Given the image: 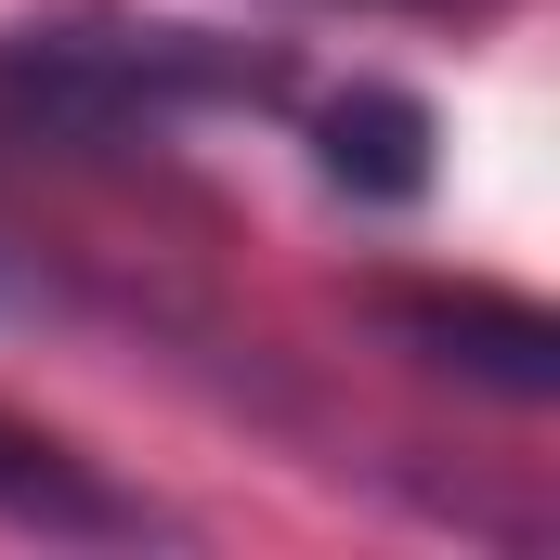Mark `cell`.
Listing matches in <instances>:
<instances>
[{"label": "cell", "mask_w": 560, "mask_h": 560, "mask_svg": "<svg viewBox=\"0 0 560 560\" xmlns=\"http://www.w3.org/2000/svg\"><path fill=\"white\" fill-rule=\"evenodd\" d=\"M287 79L261 52L209 39V26H156V13H66V26H26L0 39V105L52 118V131L131 143V131H183L209 105H275Z\"/></svg>", "instance_id": "obj_1"}, {"label": "cell", "mask_w": 560, "mask_h": 560, "mask_svg": "<svg viewBox=\"0 0 560 560\" xmlns=\"http://www.w3.org/2000/svg\"><path fill=\"white\" fill-rule=\"evenodd\" d=\"M392 326L430 339V365H469V378L509 392V405H548V378H560V326L535 300H495V287H456V300H443V287H405Z\"/></svg>", "instance_id": "obj_2"}, {"label": "cell", "mask_w": 560, "mask_h": 560, "mask_svg": "<svg viewBox=\"0 0 560 560\" xmlns=\"http://www.w3.org/2000/svg\"><path fill=\"white\" fill-rule=\"evenodd\" d=\"M0 522L13 535H52V548H143L156 535L143 495H118L92 456H66L52 430H13V418H0Z\"/></svg>", "instance_id": "obj_3"}, {"label": "cell", "mask_w": 560, "mask_h": 560, "mask_svg": "<svg viewBox=\"0 0 560 560\" xmlns=\"http://www.w3.org/2000/svg\"><path fill=\"white\" fill-rule=\"evenodd\" d=\"M326 183H352V196H418L430 183V118L405 92H352V105H326Z\"/></svg>", "instance_id": "obj_4"}, {"label": "cell", "mask_w": 560, "mask_h": 560, "mask_svg": "<svg viewBox=\"0 0 560 560\" xmlns=\"http://www.w3.org/2000/svg\"><path fill=\"white\" fill-rule=\"evenodd\" d=\"M0 313H26V275H13V261H0Z\"/></svg>", "instance_id": "obj_5"}]
</instances>
